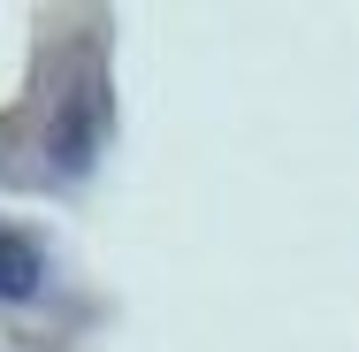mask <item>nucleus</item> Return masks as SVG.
Here are the masks:
<instances>
[{"instance_id":"f257e3e1","label":"nucleus","mask_w":359,"mask_h":352,"mask_svg":"<svg viewBox=\"0 0 359 352\" xmlns=\"http://www.w3.org/2000/svg\"><path fill=\"white\" fill-rule=\"evenodd\" d=\"M92 138H100V84L84 77V84L69 92V107H62V123H54V161L76 176V169L92 161Z\"/></svg>"},{"instance_id":"f03ea898","label":"nucleus","mask_w":359,"mask_h":352,"mask_svg":"<svg viewBox=\"0 0 359 352\" xmlns=\"http://www.w3.org/2000/svg\"><path fill=\"white\" fill-rule=\"evenodd\" d=\"M39 291V245L0 230V299H31Z\"/></svg>"}]
</instances>
